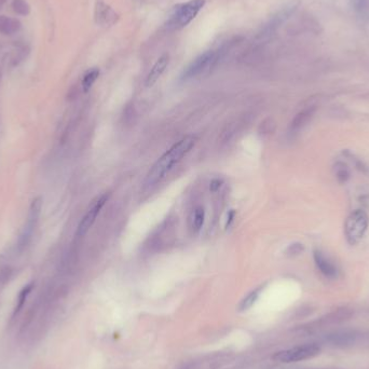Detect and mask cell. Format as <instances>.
Instances as JSON below:
<instances>
[{"mask_svg":"<svg viewBox=\"0 0 369 369\" xmlns=\"http://www.w3.org/2000/svg\"><path fill=\"white\" fill-rule=\"evenodd\" d=\"M219 53L210 50L206 51L200 56H197L194 61H192L189 66L184 70L182 75L183 80H190L193 78L200 77L209 71L216 65L218 62Z\"/></svg>","mask_w":369,"mask_h":369,"instance_id":"cell-4","label":"cell"},{"mask_svg":"<svg viewBox=\"0 0 369 369\" xmlns=\"http://www.w3.org/2000/svg\"><path fill=\"white\" fill-rule=\"evenodd\" d=\"M312 113H313V111L311 109H308V110L301 111L299 115H297V117L291 125L292 132H298L300 130V128H302L303 125L308 122V120L311 118Z\"/></svg>","mask_w":369,"mask_h":369,"instance_id":"cell-11","label":"cell"},{"mask_svg":"<svg viewBox=\"0 0 369 369\" xmlns=\"http://www.w3.org/2000/svg\"><path fill=\"white\" fill-rule=\"evenodd\" d=\"M41 206H42V199L41 197H36V199L33 201L31 209H30V214H29V220H27L26 227L24 230V233L22 235L21 239H20V246L24 247L27 245L29 243L33 231L35 230L36 224L38 222L39 216H40V212H41Z\"/></svg>","mask_w":369,"mask_h":369,"instance_id":"cell-7","label":"cell"},{"mask_svg":"<svg viewBox=\"0 0 369 369\" xmlns=\"http://www.w3.org/2000/svg\"><path fill=\"white\" fill-rule=\"evenodd\" d=\"M31 291H32V285H30V286H26L25 289L21 292L20 297H19V303H17V308H16V310H15V313H16V312H19V311L21 310V308L23 307V304H24V301L26 300V297L29 296V294L31 293Z\"/></svg>","mask_w":369,"mask_h":369,"instance_id":"cell-18","label":"cell"},{"mask_svg":"<svg viewBox=\"0 0 369 369\" xmlns=\"http://www.w3.org/2000/svg\"><path fill=\"white\" fill-rule=\"evenodd\" d=\"M314 262L320 272L328 278H336L338 275V269L331 260L322 253L321 250H314Z\"/></svg>","mask_w":369,"mask_h":369,"instance_id":"cell-8","label":"cell"},{"mask_svg":"<svg viewBox=\"0 0 369 369\" xmlns=\"http://www.w3.org/2000/svg\"><path fill=\"white\" fill-rule=\"evenodd\" d=\"M168 64V55L167 54H164V55H162L157 62L156 64L152 66L151 70L149 71V74L146 78V87L150 88L154 86L158 79L161 77V75L163 74V71L165 70L166 66Z\"/></svg>","mask_w":369,"mask_h":369,"instance_id":"cell-9","label":"cell"},{"mask_svg":"<svg viewBox=\"0 0 369 369\" xmlns=\"http://www.w3.org/2000/svg\"><path fill=\"white\" fill-rule=\"evenodd\" d=\"M222 179H219V178H215L213 179V181L210 183V190L211 192H217L220 187L222 186Z\"/></svg>","mask_w":369,"mask_h":369,"instance_id":"cell-19","label":"cell"},{"mask_svg":"<svg viewBox=\"0 0 369 369\" xmlns=\"http://www.w3.org/2000/svg\"><path fill=\"white\" fill-rule=\"evenodd\" d=\"M108 197H109V195H108V194H103L100 197H97V199L93 202V204L91 205V208L88 210V212L83 216V218L81 219V221L79 223L78 229H77V236L78 237H83L86 233L90 230V228L93 226V223L96 220L97 215L100 214L101 210L103 209V206L107 202Z\"/></svg>","mask_w":369,"mask_h":369,"instance_id":"cell-6","label":"cell"},{"mask_svg":"<svg viewBox=\"0 0 369 369\" xmlns=\"http://www.w3.org/2000/svg\"><path fill=\"white\" fill-rule=\"evenodd\" d=\"M259 293H260V289H257L253 292H250L244 299H243L240 303V311H246L248 310L249 308H251V305H253L256 300L258 299V296H259Z\"/></svg>","mask_w":369,"mask_h":369,"instance_id":"cell-14","label":"cell"},{"mask_svg":"<svg viewBox=\"0 0 369 369\" xmlns=\"http://www.w3.org/2000/svg\"><path fill=\"white\" fill-rule=\"evenodd\" d=\"M13 11L22 16H26L31 13V7L26 3V0H12Z\"/></svg>","mask_w":369,"mask_h":369,"instance_id":"cell-16","label":"cell"},{"mask_svg":"<svg viewBox=\"0 0 369 369\" xmlns=\"http://www.w3.org/2000/svg\"><path fill=\"white\" fill-rule=\"evenodd\" d=\"M7 3V0H0V9L3 8V6Z\"/></svg>","mask_w":369,"mask_h":369,"instance_id":"cell-21","label":"cell"},{"mask_svg":"<svg viewBox=\"0 0 369 369\" xmlns=\"http://www.w3.org/2000/svg\"><path fill=\"white\" fill-rule=\"evenodd\" d=\"M319 353H320L319 347L314 345H307L281 351V352H277L275 354L274 358L276 361L282 363H294L312 358L314 356H317Z\"/></svg>","mask_w":369,"mask_h":369,"instance_id":"cell-5","label":"cell"},{"mask_svg":"<svg viewBox=\"0 0 369 369\" xmlns=\"http://www.w3.org/2000/svg\"><path fill=\"white\" fill-rule=\"evenodd\" d=\"M368 223V215L362 210H355L348 216L345 222V237L350 245H356L363 240Z\"/></svg>","mask_w":369,"mask_h":369,"instance_id":"cell-3","label":"cell"},{"mask_svg":"<svg viewBox=\"0 0 369 369\" xmlns=\"http://www.w3.org/2000/svg\"><path fill=\"white\" fill-rule=\"evenodd\" d=\"M235 217H236V211L235 210L229 211L228 215H227V220H226V228L227 229L232 224L233 220H235Z\"/></svg>","mask_w":369,"mask_h":369,"instance_id":"cell-20","label":"cell"},{"mask_svg":"<svg viewBox=\"0 0 369 369\" xmlns=\"http://www.w3.org/2000/svg\"><path fill=\"white\" fill-rule=\"evenodd\" d=\"M195 144V137L192 135H187L181 140H178L176 144L171 147L165 154L162 156L154 166L151 167L149 173L146 177L145 185L150 187L154 186L157 183L161 182L172 168L181 161L190 149L194 146Z\"/></svg>","mask_w":369,"mask_h":369,"instance_id":"cell-1","label":"cell"},{"mask_svg":"<svg viewBox=\"0 0 369 369\" xmlns=\"http://www.w3.org/2000/svg\"><path fill=\"white\" fill-rule=\"evenodd\" d=\"M98 76H100V69L97 68H92L87 71V74L83 76L82 79V89L84 92H88L92 88Z\"/></svg>","mask_w":369,"mask_h":369,"instance_id":"cell-13","label":"cell"},{"mask_svg":"<svg viewBox=\"0 0 369 369\" xmlns=\"http://www.w3.org/2000/svg\"><path fill=\"white\" fill-rule=\"evenodd\" d=\"M22 24L19 20L6 15H0V34L11 36L20 32Z\"/></svg>","mask_w":369,"mask_h":369,"instance_id":"cell-10","label":"cell"},{"mask_svg":"<svg viewBox=\"0 0 369 369\" xmlns=\"http://www.w3.org/2000/svg\"><path fill=\"white\" fill-rule=\"evenodd\" d=\"M205 5V0H189L178 5L171 13L166 22V27L171 31L182 30L195 19Z\"/></svg>","mask_w":369,"mask_h":369,"instance_id":"cell-2","label":"cell"},{"mask_svg":"<svg viewBox=\"0 0 369 369\" xmlns=\"http://www.w3.org/2000/svg\"><path fill=\"white\" fill-rule=\"evenodd\" d=\"M336 177L340 183H346L350 176L348 167L343 163H337L336 166Z\"/></svg>","mask_w":369,"mask_h":369,"instance_id":"cell-17","label":"cell"},{"mask_svg":"<svg viewBox=\"0 0 369 369\" xmlns=\"http://www.w3.org/2000/svg\"><path fill=\"white\" fill-rule=\"evenodd\" d=\"M97 19L101 23L106 24L109 23V19L111 17L112 20H115V16H109L110 14H115V12L111 10L110 8H108L105 5H98L97 6Z\"/></svg>","mask_w":369,"mask_h":369,"instance_id":"cell-15","label":"cell"},{"mask_svg":"<svg viewBox=\"0 0 369 369\" xmlns=\"http://www.w3.org/2000/svg\"><path fill=\"white\" fill-rule=\"evenodd\" d=\"M204 218H205V212L202 206H199L193 211L192 214V219H191V227L193 229V231L199 232L201 230V228L203 227L204 223Z\"/></svg>","mask_w":369,"mask_h":369,"instance_id":"cell-12","label":"cell"}]
</instances>
